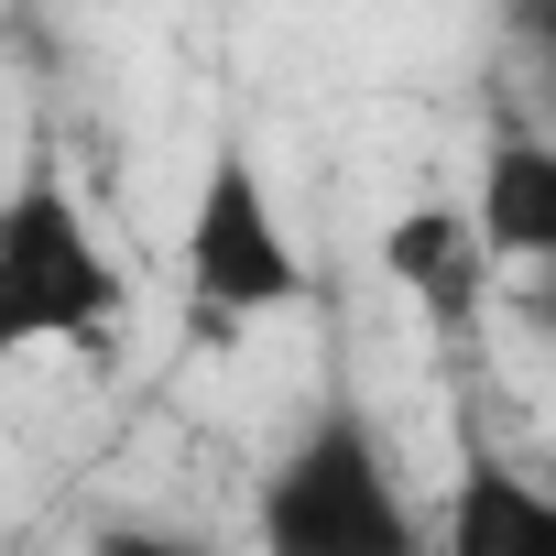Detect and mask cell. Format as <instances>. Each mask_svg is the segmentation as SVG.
I'll use <instances>...</instances> for the list:
<instances>
[{
  "label": "cell",
  "instance_id": "ba28073f",
  "mask_svg": "<svg viewBox=\"0 0 556 556\" xmlns=\"http://www.w3.org/2000/svg\"><path fill=\"white\" fill-rule=\"evenodd\" d=\"M502 23H513V45H523V55H545V66H556V0H502Z\"/></svg>",
  "mask_w": 556,
  "mask_h": 556
},
{
  "label": "cell",
  "instance_id": "5b68a950",
  "mask_svg": "<svg viewBox=\"0 0 556 556\" xmlns=\"http://www.w3.org/2000/svg\"><path fill=\"white\" fill-rule=\"evenodd\" d=\"M437 556H556V491L523 480L480 426H458V469L437 502Z\"/></svg>",
  "mask_w": 556,
  "mask_h": 556
},
{
  "label": "cell",
  "instance_id": "8992f818",
  "mask_svg": "<svg viewBox=\"0 0 556 556\" xmlns=\"http://www.w3.org/2000/svg\"><path fill=\"white\" fill-rule=\"evenodd\" d=\"M469 218H480L502 273H523V285L556 273V142L523 131V121H491L480 175H469Z\"/></svg>",
  "mask_w": 556,
  "mask_h": 556
},
{
  "label": "cell",
  "instance_id": "7a4b0ae2",
  "mask_svg": "<svg viewBox=\"0 0 556 556\" xmlns=\"http://www.w3.org/2000/svg\"><path fill=\"white\" fill-rule=\"evenodd\" d=\"M131 317V273L88 229L55 153H23L0 197V350H110Z\"/></svg>",
  "mask_w": 556,
  "mask_h": 556
},
{
  "label": "cell",
  "instance_id": "3957f363",
  "mask_svg": "<svg viewBox=\"0 0 556 556\" xmlns=\"http://www.w3.org/2000/svg\"><path fill=\"white\" fill-rule=\"evenodd\" d=\"M186 295H197V328L229 339L251 317H285L306 295V251L273 207V175L251 142H207V175H197V207H186Z\"/></svg>",
  "mask_w": 556,
  "mask_h": 556
},
{
  "label": "cell",
  "instance_id": "6da1fadb",
  "mask_svg": "<svg viewBox=\"0 0 556 556\" xmlns=\"http://www.w3.org/2000/svg\"><path fill=\"white\" fill-rule=\"evenodd\" d=\"M251 545L262 556H437V534H426L382 426L350 393H317L306 426L262 458Z\"/></svg>",
  "mask_w": 556,
  "mask_h": 556
},
{
  "label": "cell",
  "instance_id": "52a82bcc",
  "mask_svg": "<svg viewBox=\"0 0 556 556\" xmlns=\"http://www.w3.org/2000/svg\"><path fill=\"white\" fill-rule=\"evenodd\" d=\"M88 556H207L197 534H175V523H99L88 534Z\"/></svg>",
  "mask_w": 556,
  "mask_h": 556
},
{
  "label": "cell",
  "instance_id": "277c9868",
  "mask_svg": "<svg viewBox=\"0 0 556 556\" xmlns=\"http://www.w3.org/2000/svg\"><path fill=\"white\" fill-rule=\"evenodd\" d=\"M382 273L404 285V306H426L437 328H480V306H491V240H480V218L458 207V197H415V207H393L382 218Z\"/></svg>",
  "mask_w": 556,
  "mask_h": 556
}]
</instances>
